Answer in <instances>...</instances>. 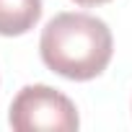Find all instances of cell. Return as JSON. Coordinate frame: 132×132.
<instances>
[{
  "mask_svg": "<svg viewBox=\"0 0 132 132\" xmlns=\"http://www.w3.org/2000/svg\"><path fill=\"white\" fill-rule=\"evenodd\" d=\"M8 122L16 132H75L80 127L75 104L49 86H26L11 104Z\"/></svg>",
  "mask_w": 132,
  "mask_h": 132,
  "instance_id": "cell-2",
  "label": "cell"
},
{
  "mask_svg": "<svg viewBox=\"0 0 132 132\" xmlns=\"http://www.w3.org/2000/svg\"><path fill=\"white\" fill-rule=\"evenodd\" d=\"M42 18V0H0V36H21Z\"/></svg>",
  "mask_w": 132,
  "mask_h": 132,
  "instance_id": "cell-3",
  "label": "cell"
},
{
  "mask_svg": "<svg viewBox=\"0 0 132 132\" xmlns=\"http://www.w3.org/2000/svg\"><path fill=\"white\" fill-rule=\"evenodd\" d=\"M78 5H101V3H109V0H73Z\"/></svg>",
  "mask_w": 132,
  "mask_h": 132,
  "instance_id": "cell-4",
  "label": "cell"
},
{
  "mask_svg": "<svg viewBox=\"0 0 132 132\" xmlns=\"http://www.w3.org/2000/svg\"><path fill=\"white\" fill-rule=\"evenodd\" d=\"M39 54L52 73L68 80L98 78L114 54L111 29L91 13H57L42 31Z\"/></svg>",
  "mask_w": 132,
  "mask_h": 132,
  "instance_id": "cell-1",
  "label": "cell"
}]
</instances>
